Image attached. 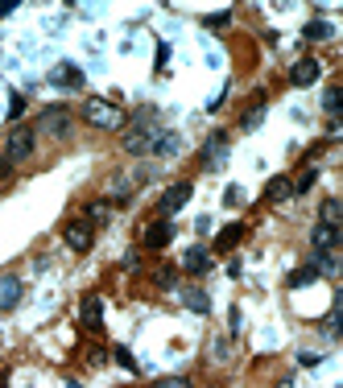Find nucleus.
<instances>
[{
  "instance_id": "28",
  "label": "nucleus",
  "mask_w": 343,
  "mask_h": 388,
  "mask_svg": "<svg viewBox=\"0 0 343 388\" xmlns=\"http://www.w3.org/2000/svg\"><path fill=\"white\" fill-rule=\"evenodd\" d=\"M87 219H108V202H91L87 207Z\"/></svg>"
},
{
  "instance_id": "18",
  "label": "nucleus",
  "mask_w": 343,
  "mask_h": 388,
  "mask_svg": "<svg viewBox=\"0 0 343 388\" xmlns=\"http://www.w3.org/2000/svg\"><path fill=\"white\" fill-rule=\"evenodd\" d=\"M339 219H343L339 198H327V202H322V211H319V223H327V227H339Z\"/></svg>"
},
{
  "instance_id": "17",
  "label": "nucleus",
  "mask_w": 343,
  "mask_h": 388,
  "mask_svg": "<svg viewBox=\"0 0 343 388\" xmlns=\"http://www.w3.org/2000/svg\"><path fill=\"white\" fill-rule=\"evenodd\" d=\"M310 268H315V273H327V277H335V273H339V256H335V252H315V256H310Z\"/></svg>"
},
{
  "instance_id": "31",
  "label": "nucleus",
  "mask_w": 343,
  "mask_h": 388,
  "mask_svg": "<svg viewBox=\"0 0 343 388\" xmlns=\"http://www.w3.org/2000/svg\"><path fill=\"white\" fill-rule=\"evenodd\" d=\"M195 232H198V236H207V232H211V215H198L195 219Z\"/></svg>"
},
{
  "instance_id": "5",
  "label": "nucleus",
  "mask_w": 343,
  "mask_h": 388,
  "mask_svg": "<svg viewBox=\"0 0 343 388\" xmlns=\"http://www.w3.org/2000/svg\"><path fill=\"white\" fill-rule=\"evenodd\" d=\"M191 202V182H178V186H170V190L157 198V211H162V219H170L174 211H182Z\"/></svg>"
},
{
  "instance_id": "32",
  "label": "nucleus",
  "mask_w": 343,
  "mask_h": 388,
  "mask_svg": "<svg viewBox=\"0 0 343 388\" xmlns=\"http://www.w3.org/2000/svg\"><path fill=\"white\" fill-rule=\"evenodd\" d=\"M9 170H13V161H9V157L0 153V178H9Z\"/></svg>"
},
{
  "instance_id": "3",
  "label": "nucleus",
  "mask_w": 343,
  "mask_h": 388,
  "mask_svg": "<svg viewBox=\"0 0 343 388\" xmlns=\"http://www.w3.org/2000/svg\"><path fill=\"white\" fill-rule=\"evenodd\" d=\"M29 153H33V128L17 124V128L9 132V141H4V157H9V161H25Z\"/></svg>"
},
{
  "instance_id": "13",
  "label": "nucleus",
  "mask_w": 343,
  "mask_h": 388,
  "mask_svg": "<svg viewBox=\"0 0 343 388\" xmlns=\"http://www.w3.org/2000/svg\"><path fill=\"white\" fill-rule=\"evenodd\" d=\"M335 240H339V227H327V223H319V227L310 232L315 252H335Z\"/></svg>"
},
{
  "instance_id": "1",
  "label": "nucleus",
  "mask_w": 343,
  "mask_h": 388,
  "mask_svg": "<svg viewBox=\"0 0 343 388\" xmlns=\"http://www.w3.org/2000/svg\"><path fill=\"white\" fill-rule=\"evenodd\" d=\"M83 120L91 124V128L116 132V128H124V108L108 103V99H83Z\"/></svg>"
},
{
  "instance_id": "8",
  "label": "nucleus",
  "mask_w": 343,
  "mask_h": 388,
  "mask_svg": "<svg viewBox=\"0 0 343 388\" xmlns=\"http://www.w3.org/2000/svg\"><path fill=\"white\" fill-rule=\"evenodd\" d=\"M174 240V223L170 219H153L145 227V248H166Z\"/></svg>"
},
{
  "instance_id": "23",
  "label": "nucleus",
  "mask_w": 343,
  "mask_h": 388,
  "mask_svg": "<svg viewBox=\"0 0 343 388\" xmlns=\"http://www.w3.org/2000/svg\"><path fill=\"white\" fill-rule=\"evenodd\" d=\"M322 108H327V116H331V120L339 116V87H331V91L322 96Z\"/></svg>"
},
{
  "instance_id": "16",
  "label": "nucleus",
  "mask_w": 343,
  "mask_h": 388,
  "mask_svg": "<svg viewBox=\"0 0 343 388\" xmlns=\"http://www.w3.org/2000/svg\"><path fill=\"white\" fill-rule=\"evenodd\" d=\"M302 33H306V42H331V38H335V25H331V21H322V17H319V21H310V25H306Z\"/></svg>"
},
{
  "instance_id": "29",
  "label": "nucleus",
  "mask_w": 343,
  "mask_h": 388,
  "mask_svg": "<svg viewBox=\"0 0 343 388\" xmlns=\"http://www.w3.org/2000/svg\"><path fill=\"white\" fill-rule=\"evenodd\" d=\"M240 198H244L240 186H227V194H223V202H227V207H240Z\"/></svg>"
},
{
  "instance_id": "21",
  "label": "nucleus",
  "mask_w": 343,
  "mask_h": 388,
  "mask_svg": "<svg viewBox=\"0 0 343 388\" xmlns=\"http://www.w3.org/2000/svg\"><path fill=\"white\" fill-rule=\"evenodd\" d=\"M240 236H244V223H232V227H223V232H220L215 248H220V252H227V248H232V244L240 240Z\"/></svg>"
},
{
  "instance_id": "25",
  "label": "nucleus",
  "mask_w": 343,
  "mask_h": 388,
  "mask_svg": "<svg viewBox=\"0 0 343 388\" xmlns=\"http://www.w3.org/2000/svg\"><path fill=\"white\" fill-rule=\"evenodd\" d=\"M153 388H191L186 376H162V380H153Z\"/></svg>"
},
{
  "instance_id": "30",
  "label": "nucleus",
  "mask_w": 343,
  "mask_h": 388,
  "mask_svg": "<svg viewBox=\"0 0 343 388\" xmlns=\"http://www.w3.org/2000/svg\"><path fill=\"white\" fill-rule=\"evenodd\" d=\"M227 21H232V13H215V17H207V25H211V29H223Z\"/></svg>"
},
{
  "instance_id": "11",
  "label": "nucleus",
  "mask_w": 343,
  "mask_h": 388,
  "mask_svg": "<svg viewBox=\"0 0 343 388\" xmlns=\"http://www.w3.org/2000/svg\"><path fill=\"white\" fill-rule=\"evenodd\" d=\"M83 326H87V331H99V326H103V297H99V293H91V297H83Z\"/></svg>"
},
{
  "instance_id": "33",
  "label": "nucleus",
  "mask_w": 343,
  "mask_h": 388,
  "mask_svg": "<svg viewBox=\"0 0 343 388\" xmlns=\"http://www.w3.org/2000/svg\"><path fill=\"white\" fill-rule=\"evenodd\" d=\"M67 388H83V384H74V380H71V384H67Z\"/></svg>"
},
{
  "instance_id": "7",
  "label": "nucleus",
  "mask_w": 343,
  "mask_h": 388,
  "mask_svg": "<svg viewBox=\"0 0 343 388\" xmlns=\"http://www.w3.org/2000/svg\"><path fill=\"white\" fill-rule=\"evenodd\" d=\"M157 137H162V132H157L153 124H141L137 132H128V137H124V149H128V153H153Z\"/></svg>"
},
{
  "instance_id": "24",
  "label": "nucleus",
  "mask_w": 343,
  "mask_h": 388,
  "mask_svg": "<svg viewBox=\"0 0 343 388\" xmlns=\"http://www.w3.org/2000/svg\"><path fill=\"white\" fill-rule=\"evenodd\" d=\"M315 178H319V170H306L298 182H290V186H294V194H306L310 186H315Z\"/></svg>"
},
{
  "instance_id": "12",
  "label": "nucleus",
  "mask_w": 343,
  "mask_h": 388,
  "mask_svg": "<svg viewBox=\"0 0 343 388\" xmlns=\"http://www.w3.org/2000/svg\"><path fill=\"white\" fill-rule=\"evenodd\" d=\"M315 79H319V62H315V58H302V62L290 67V83H294V87H310Z\"/></svg>"
},
{
  "instance_id": "14",
  "label": "nucleus",
  "mask_w": 343,
  "mask_h": 388,
  "mask_svg": "<svg viewBox=\"0 0 343 388\" xmlns=\"http://www.w3.org/2000/svg\"><path fill=\"white\" fill-rule=\"evenodd\" d=\"M182 306H186V310H195V314H211V297H207L203 290H195V285H186V290H182Z\"/></svg>"
},
{
  "instance_id": "4",
  "label": "nucleus",
  "mask_w": 343,
  "mask_h": 388,
  "mask_svg": "<svg viewBox=\"0 0 343 388\" xmlns=\"http://www.w3.org/2000/svg\"><path fill=\"white\" fill-rule=\"evenodd\" d=\"M38 124H42V132H50V137H67L71 132V108H42Z\"/></svg>"
},
{
  "instance_id": "19",
  "label": "nucleus",
  "mask_w": 343,
  "mask_h": 388,
  "mask_svg": "<svg viewBox=\"0 0 343 388\" xmlns=\"http://www.w3.org/2000/svg\"><path fill=\"white\" fill-rule=\"evenodd\" d=\"M265 194H269V202H286V198L294 194V186H290V178H273Z\"/></svg>"
},
{
  "instance_id": "15",
  "label": "nucleus",
  "mask_w": 343,
  "mask_h": 388,
  "mask_svg": "<svg viewBox=\"0 0 343 388\" xmlns=\"http://www.w3.org/2000/svg\"><path fill=\"white\" fill-rule=\"evenodd\" d=\"M21 302V281L17 277H0V310H13Z\"/></svg>"
},
{
  "instance_id": "26",
  "label": "nucleus",
  "mask_w": 343,
  "mask_h": 388,
  "mask_svg": "<svg viewBox=\"0 0 343 388\" xmlns=\"http://www.w3.org/2000/svg\"><path fill=\"white\" fill-rule=\"evenodd\" d=\"M153 281H157L162 290H174V281H178V277H174V268H157V273H153Z\"/></svg>"
},
{
  "instance_id": "20",
  "label": "nucleus",
  "mask_w": 343,
  "mask_h": 388,
  "mask_svg": "<svg viewBox=\"0 0 343 388\" xmlns=\"http://www.w3.org/2000/svg\"><path fill=\"white\" fill-rule=\"evenodd\" d=\"M261 120H265V99H257V103H252V108H248L244 112V132H252V128H261Z\"/></svg>"
},
{
  "instance_id": "10",
  "label": "nucleus",
  "mask_w": 343,
  "mask_h": 388,
  "mask_svg": "<svg viewBox=\"0 0 343 388\" xmlns=\"http://www.w3.org/2000/svg\"><path fill=\"white\" fill-rule=\"evenodd\" d=\"M182 268H186L191 277H198V273H207V268H211V252H207L203 244H195V248H186V256H182Z\"/></svg>"
},
{
  "instance_id": "6",
  "label": "nucleus",
  "mask_w": 343,
  "mask_h": 388,
  "mask_svg": "<svg viewBox=\"0 0 343 388\" xmlns=\"http://www.w3.org/2000/svg\"><path fill=\"white\" fill-rule=\"evenodd\" d=\"M223 161H227V137L223 132H211L207 145H203V166L207 170H223Z\"/></svg>"
},
{
  "instance_id": "22",
  "label": "nucleus",
  "mask_w": 343,
  "mask_h": 388,
  "mask_svg": "<svg viewBox=\"0 0 343 388\" xmlns=\"http://www.w3.org/2000/svg\"><path fill=\"white\" fill-rule=\"evenodd\" d=\"M310 281H319V273L306 265V268H298L294 277H290V290H302V285H310Z\"/></svg>"
},
{
  "instance_id": "2",
  "label": "nucleus",
  "mask_w": 343,
  "mask_h": 388,
  "mask_svg": "<svg viewBox=\"0 0 343 388\" xmlns=\"http://www.w3.org/2000/svg\"><path fill=\"white\" fill-rule=\"evenodd\" d=\"M62 240H67V248H71V252H91L96 232H91V223H87V219H74V223H67V227H62Z\"/></svg>"
},
{
  "instance_id": "27",
  "label": "nucleus",
  "mask_w": 343,
  "mask_h": 388,
  "mask_svg": "<svg viewBox=\"0 0 343 388\" xmlns=\"http://www.w3.org/2000/svg\"><path fill=\"white\" fill-rule=\"evenodd\" d=\"M112 355H116V364H120V367H128V372H137V360L128 355V347H116Z\"/></svg>"
},
{
  "instance_id": "9",
  "label": "nucleus",
  "mask_w": 343,
  "mask_h": 388,
  "mask_svg": "<svg viewBox=\"0 0 343 388\" xmlns=\"http://www.w3.org/2000/svg\"><path fill=\"white\" fill-rule=\"evenodd\" d=\"M50 83H54V87H71V91H79V87H83V71L71 67V62H62V67L50 71Z\"/></svg>"
}]
</instances>
